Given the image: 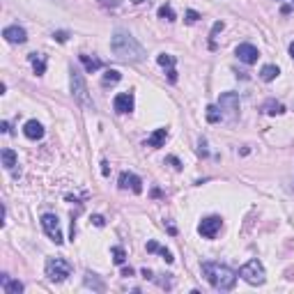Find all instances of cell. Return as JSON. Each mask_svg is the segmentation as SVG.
I'll return each mask as SVG.
<instances>
[{
    "label": "cell",
    "mask_w": 294,
    "mask_h": 294,
    "mask_svg": "<svg viewBox=\"0 0 294 294\" xmlns=\"http://www.w3.org/2000/svg\"><path fill=\"white\" fill-rule=\"evenodd\" d=\"M110 51L122 62H140L145 58V48L138 44V39L126 30H115L110 39Z\"/></svg>",
    "instance_id": "6da1fadb"
},
{
    "label": "cell",
    "mask_w": 294,
    "mask_h": 294,
    "mask_svg": "<svg viewBox=\"0 0 294 294\" xmlns=\"http://www.w3.org/2000/svg\"><path fill=\"white\" fill-rule=\"evenodd\" d=\"M202 276L209 281V285L214 290L228 292L237 285V271H232L230 267L221 262H204L202 264Z\"/></svg>",
    "instance_id": "7a4b0ae2"
},
{
    "label": "cell",
    "mask_w": 294,
    "mask_h": 294,
    "mask_svg": "<svg viewBox=\"0 0 294 294\" xmlns=\"http://www.w3.org/2000/svg\"><path fill=\"white\" fill-rule=\"evenodd\" d=\"M44 271H46V278H48V281L62 283V281H67V278L72 276L74 267L67 262L65 258H48V260H46V267H44Z\"/></svg>",
    "instance_id": "3957f363"
},
{
    "label": "cell",
    "mask_w": 294,
    "mask_h": 294,
    "mask_svg": "<svg viewBox=\"0 0 294 294\" xmlns=\"http://www.w3.org/2000/svg\"><path fill=\"white\" fill-rule=\"evenodd\" d=\"M69 85H72L74 99H76L81 106H85V108H95V103H92L90 95H88V85H85L83 74L76 72V69H72V72H69Z\"/></svg>",
    "instance_id": "277c9868"
},
{
    "label": "cell",
    "mask_w": 294,
    "mask_h": 294,
    "mask_svg": "<svg viewBox=\"0 0 294 294\" xmlns=\"http://www.w3.org/2000/svg\"><path fill=\"white\" fill-rule=\"evenodd\" d=\"M239 276L244 278L248 285H262V283L267 281V274H264V267L260 260H248L239 269Z\"/></svg>",
    "instance_id": "5b68a950"
},
{
    "label": "cell",
    "mask_w": 294,
    "mask_h": 294,
    "mask_svg": "<svg viewBox=\"0 0 294 294\" xmlns=\"http://www.w3.org/2000/svg\"><path fill=\"white\" fill-rule=\"evenodd\" d=\"M218 108H221L223 117L237 120V115H239V95L237 92H223L218 97Z\"/></svg>",
    "instance_id": "8992f818"
},
{
    "label": "cell",
    "mask_w": 294,
    "mask_h": 294,
    "mask_svg": "<svg viewBox=\"0 0 294 294\" xmlns=\"http://www.w3.org/2000/svg\"><path fill=\"white\" fill-rule=\"evenodd\" d=\"M42 228H44V232H46V237L53 241L55 246H60L62 241H65L62 230H60V221H58L55 214H44L42 216Z\"/></svg>",
    "instance_id": "52a82bcc"
},
{
    "label": "cell",
    "mask_w": 294,
    "mask_h": 294,
    "mask_svg": "<svg viewBox=\"0 0 294 294\" xmlns=\"http://www.w3.org/2000/svg\"><path fill=\"white\" fill-rule=\"evenodd\" d=\"M223 228V218L221 216H207L204 221H200L198 225V232L202 234L204 239H214Z\"/></svg>",
    "instance_id": "ba28073f"
},
{
    "label": "cell",
    "mask_w": 294,
    "mask_h": 294,
    "mask_svg": "<svg viewBox=\"0 0 294 294\" xmlns=\"http://www.w3.org/2000/svg\"><path fill=\"white\" fill-rule=\"evenodd\" d=\"M133 106H136V99H133V92H120V95L115 97V101H113L115 113H120V115L131 113V110H133Z\"/></svg>",
    "instance_id": "9c48e42d"
},
{
    "label": "cell",
    "mask_w": 294,
    "mask_h": 294,
    "mask_svg": "<svg viewBox=\"0 0 294 294\" xmlns=\"http://www.w3.org/2000/svg\"><path fill=\"white\" fill-rule=\"evenodd\" d=\"M120 189L122 191H129L131 189L133 193H143V180H140L138 175H133V173H122L120 175Z\"/></svg>",
    "instance_id": "30bf717a"
},
{
    "label": "cell",
    "mask_w": 294,
    "mask_h": 294,
    "mask_svg": "<svg viewBox=\"0 0 294 294\" xmlns=\"http://www.w3.org/2000/svg\"><path fill=\"white\" fill-rule=\"evenodd\" d=\"M237 58H239L244 65H255L260 58V51L253 44H239L237 46Z\"/></svg>",
    "instance_id": "8fae6325"
},
{
    "label": "cell",
    "mask_w": 294,
    "mask_h": 294,
    "mask_svg": "<svg viewBox=\"0 0 294 294\" xmlns=\"http://www.w3.org/2000/svg\"><path fill=\"white\" fill-rule=\"evenodd\" d=\"M2 37H5L9 44H25L28 42V32L21 28V25H7L2 30Z\"/></svg>",
    "instance_id": "7c38bea8"
},
{
    "label": "cell",
    "mask_w": 294,
    "mask_h": 294,
    "mask_svg": "<svg viewBox=\"0 0 294 294\" xmlns=\"http://www.w3.org/2000/svg\"><path fill=\"white\" fill-rule=\"evenodd\" d=\"M0 288H2V292L5 294H21L25 290L23 283L16 281V278H12V276H7V274L0 276Z\"/></svg>",
    "instance_id": "4fadbf2b"
},
{
    "label": "cell",
    "mask_w": 294,
    "mask_h": 294,
    "mask_svg": "<svg viewBox=\"0 0 294 294\" xmlns=\"http://www.w3.org/2000/svg\"><path fill=\"white\" fill-rule=\"evenodd\" d=\"M23 133H25V138H30V140L44 138V126H42V122L28 120V122H25V126H23Z\"/></svg>",
    "instance_id": "5bb4252c"
},
{
    "label": "cell",
    "mask_w": 294,
    "mask_h": 294,
    "mask_svg": "<svg viewBox=\"0 0 294 294\" xmlns=\"http://www.w3.org/2000/svg\"><path fill=\"white\" fill-rule=\"evenodd\" d=\"M78 60L83 62V67H85V72H88V74H95V72H99V69L103 67V62L99 60V58H95V55L90 58V55L83 53V55H78Z\"/></svg>",
    "instance_id": "9a60e30c"
},
{
    "label": "cell",
    "mask_w": 294,
    "mask_h": 294,
    "mask_svg": "<svg viewBox=\"0 0 294 294\" xmlns=\"http://www.w3.org/2000/svg\"><path fill=\"white\" fill-rule=\"evenodd\" d=\"M166 140H168V129H156L150 138H147V147H154V150L156 147H163Z\"/></svg>",
    "instance_id": "2e32d148"
},
{
    "label": "cell",
    "mask_w": 294,
    "mask_h": 294,
    "mask_svg": "<svg viewBox=\"0 0 294 294\" xmlns=\"http://www.w3.org/2000/svg\"><path fill=\"white\" fill-rule=\"evenodd\" d=\"M262 113H267V115H283V113H285V106H283L281 101H276V99H269V101H264Z\"/></svg>",
    "instance_id": "e0dca14e"
},
{
    "label": "cell",
    "mask_w": 294,
    "mask_h": 294,
    "mask_svg": "<svg viewBox=\"0 0 294 294\" xmlns=\"http://www.w3.org/2000/svg\"><path fill=\"white\" fill-rule=\"evenodd\" d=\"M0 156H2V166H5L7 170H14L16 168V161H18V156L14 150H2L0 152Z\"/></svg>",
    "instance_id": "ac0fdd59"
},
{
    "label": "cell",
    "mask_w": 294,
    "mask_h": 294,
    "mask_svg": "<svg viewBox=\"0 0 294 294\" xmlns=\"http://www.w3.org/2000/svg\"><path fill=\"white\" fill-rule=\"evenodd\" d=\"M30 62H32V69H35L37 76H42V74L46 72V60H44V55L30 53Z\"/></svg>",
    "instance_id": "d6986e66"
},
{
    "label": "cell",
    "mask_w": 294,
    "mask_h": 294,
    "mask_svg": "<svg viewBox=\"0 0 294 294\" xmlns=\"http://www.w3.org/2000/svg\"><path fill=\"white\" fill-rule=\"evenodd\" d=\"M147 253H161L163 255V260H166V262H173V253L168 251V248H163V246H159V244H156V241H147Z\"/></svg>",
    "instance_id": "ffe728a7"
},
{
    "label": "cell",
    "mask_w": 294,
    "mask_h": 294,
    "mask_svg": "<svg viewBox=\"0 0 294 294\" xmlns=\"http://www.w3.org/2000/svg\"><path fill=\"white\" fill-rule=\"evenodd\" d=\"M278 74H281V69H278L276 65H264L262 69H260V78H262V81H267V83H269V81H274Z\"/></svg>",
    "instance_id": "44dd1931"
},
{
    "label": "cell",
    "mask_w": 294,
    "mask_h": 294,
    "mask_svg": "<svg viewBox=\"0 0 294 294\" xmlns=\"http://www.w3.org/2000/svg\"><path fill=\"white\" fill-rule=\"evenodd\" d=\"M120 81H122V74L117 72V69H108V72L103 74L101 85L103 88H108V85H115V83H120Z\"/></svg>",
    "instance_id": "7402d4cb"
},
{
    "label": "cell",
    "mask_w": 294,
    "mask_h": 294,
    "mask_svg": "<svg viewBox=\"0 0 294 294\" xmlns=\"http://www.w3.org/2000/svg\"><path fill=\"white\" fill-rule=\"evenodd\" d=\"M85 285L92 288V290H97V292H103V283L97 278V274H90V271L85 274Z\"/></svg>",
    "instance_id": "603a6c76"
},
{
    "label": "cell",
    "mask_w": 294,
    "mask_h": 294,
    "mask_svg": "<svg viewBox=\"0 0 294 294\" xmlns=\"http://www.w3.org/2000/svg\"><path fill=\"white\" fill-rule=\"evenodd\" d=\"M223 120V113L218 106H207V122L209 124H216V122Z\"/></svg>",
    "instance_id": "cb8c5ba5"
},
{
    "label": "cell",
    "mask_w": 294,
    "mask_h": 294,
    "mask_svg": "<svg viewBox=\"0 0 294 294\" xmlns=\"http://www.w3.org/2000/svg\"><path fill=\"white\" fill-rule=\"evenodd\" d=\"M156 62H159L163 69H175V55H170V53H159L156 55Z\"/></svg>",
    "instance_id": "d4e9b609"
},
{
    "label": "cell",
    "mask_w": 294,
    "mask_h": 294,
    "mask_svg": "<svg viewBox=\"0 0 294 294\" xmlns=\"http://www.w3.org/2000/svg\"><path fill=\"white\" fill-rule=\"evenodd\" d=\"M110 253H113V262L115 264H120V267H122V264L126 262V251L122 246H113V251H110Z\"/></svg>",
    "instance_id": "484cf974"
},
{
    "label": "cell",
    "mask_w": 294,
    "mask_h": 294,
    "mask_svg": "<svg viewBox=\"0 0 294 294\" xmlns=\"http://www.w3.org/2000/svg\"><path fill=\"white\" fill-rule=\"evenodd\" d=\"M159 18H163V21H175V12H173V7L170 5H161L159 7Z\"/></svg>",
    "instance_id": "4316f807"
},
{
    "label": "cell",
    "mask_w": 294,
    "mask_h": 294,
    "mask_svg": "<svg viewBox=\"0 0 294 294\" xmlns=\"http://www.w3.org/2000/svg\"><path fill=\"white\" fill-rule=\"evenodd\" d=\"M53 39L55 42H60V44H65L67 39H69V35H67L65 30H58V32H53Z\"/></svg>",
    "instance_id": "83f0119b"
},
{
    "label": "cell",
    "mask_w": 294,
    "mask_h": 294,
    "mask_svg": "<svg viewBox=\"0 0 294 294\" xmlns=\"http://www.w3.org/2000/svg\"><path fill=\"white\" fill-rule=\"evenodd\" d=\"M196 21H200V14L189 9V12H186V23H196Z\"/></svg>",
    "instance_id": "f1b7e54d"
},
{
    "label": "cell",
    "mask_w": 294,
    "mask_h": 294,
    "mask_svg": "<svg viewBox=\"0 0 294 294\" xmlns=\"http://www.w3.org/2000/svg\"><path fill=\"white\" fill-rule=\"evenodd\" d=\"M92 223H95L97 228H103V225H106V221H103V216H99V214H97V216H92Z\"/></svg>",
    "instance_id": "f546056e"
},
{
    "label": "cell",
    "mask_w": 294,
    "mask_h": 294,
    "mask_svg": "<svg viewBox=\"0 0 294 294\" xmlns=\"http://www.w3.org/2000/svg\"><path fill=\"white\" fill-rule=\"evenodd\" d=\"M103 7H117L120 5V0H99Z\"/></svg>",
    "instance_id": "4dcf8cb0"
},
{
    "label": "cell",
    "mask_w": 294,
    "mask_h": 294,
    "mask_svg": "<svg viewBox=\"0 0 294 294\" xmlns=\"http://www.w3.org/2000/svg\"><path fill=\"white\" fill-rule=\"evenodd\" d=\"M168 163H173L175 170H180V168H182V163H180V159H177V156H168Z\"/></svg>",
    "instance_id": "1f68e13d"
},
{
    "label": "cell",
    "mask_w": 294,
    "mask_h": 294,
    "mask_svg": "<svg viewBox=\"0 0 294 294\" xmlns=\"http://www.w3.org/2000/svg\"><path fill=\"white\" fill-rule=\"evenodd\" d=\"M168 81H170V83L177 81V72H175V69H168Z\"/></svg>",
    "instance_id": "d6a6232c"
},
{
    "label": "cell",
    "mask_w": 294,
    "mask_h": 294,
    "mask_svg": "<svg viewBox=\"0 0 294 294\" xmlns=\"http://www.w3.org/2000/svg\"><path fill=\"white\" fill-rule=\"evenodd\" d=\"M122 276H133V269H131V267H124V271H122Z\"/></svg>",
    "instance_id": "836d02e7"
},
{
    "label": "cell",
    "mask_w": 294,
    "mask_h": 294,
    "mask_svg": "<svg viewBox=\"0 0 294 294\" xmlns=\"http://www.w3.org/2000/svg\"><path fill=\"white\" fill-rule=\"evenodd\" d=\"M2 133H9V122H2Z\"/></svg>",
    "instance_id": "e575fe53"
},
{
    "label": "cell",
    "mask_w": 294,
    "mask_h": 294,
    "mask_svg": "<svg viewBox=\"0 0 294 294\" xmlns=\"http://www.w3.org/2000/svg\"><path fill=\"white\" fill-rule=\"evenodd\" d=\"M290 58H292V60H294V42L290 44Z\"/></svg>",
    "instance_id": "d590c367"
},
{
    "label": "cell",
    "mask_w": 294,
    "mask_h": 294,
    "mask_svg": "<svg viewBox=\"0 0 294 294\" xmlns=\"http://www.w3.org/2000/svg\"><path fill=\"white\" fill-rule=\"evenodd\" d=\"M131 2H133V5H140V2H143V0H131Z\"/></svg>",
    "instance_id": "8d00e7d4"
}]
</instances>
